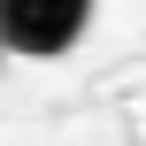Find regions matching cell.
<instances>
[{
	"label": "cell",
	"instance_id": "7a4b0ae2",
	"mask_svg": "<svg viewBox=\"0 0 146 146\" xmlns=\"http://www.w3.org/2000/svg\"><path fill=\"white\" fill-rule=\"evenodd\" d=\"M0 69H8V38H0Z\"/></svg>",
	"mask_w": 146,
	"mask_h": 146
},
{
	"label": "cell",
	"instance_id": "6da1fadb",
	"mask_svg": "<svg viewBox=\"0 0 146 146\" xmlns=\"http://www.w3.org/2000/svg\"><path fill=\"white\" fill-rule=\"evenodd\" d=\"M92 31V0H0V38L23 62H62Z\"/></svg>",
	"mask_w": 146,
	"mask_h": 146
}]
</instances>
